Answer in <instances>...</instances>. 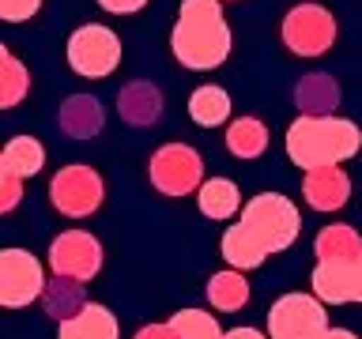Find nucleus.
<instances>
[{
	"label": "nucleus",
	"instance_id": "f257e3e1",
	"mask_svg": "<svg viewBox=\"0 0 362 339\" xmlns=\"http://www.w3.org/2000/svg\"><path fill=\"white\" fill-rule=\"evenodd\" d=\"M230 27L223 16V0H181L177 23L170 30V49L181 68L211 72L230 56Z\"/></svg>",
	"mask_w": 362,
	"mask_h": 339
},
{
	"label": "nucleus",
	"instance_id": "f03ea898",
	"mask_svg": "<svg viewBox=\"0 0 362 339\" xmlns=\"http://www.w3.org/2000/svg\"><path fill=\"white\" fill-rule=\"evenodd\" d=\"M362 147V129L347 117H310L302 113L287 129V155L294 166L313 170V166H339L355 158Z\"/></svg>",
	"mask_w": 362,
	"mask_h": 339
},
{
	"label": "nucleus",
	"instance_id": "7ed1b4c3",
	"mask_svg": "<svg viewBox=\"0 0 362 339\" xmlns=\"http://www.w3.org/2000/svg\"><path fill=\"white\" fill-rule=\"evenodd\" d=\"M234 226L264 256H272V253H283V249L294 245V237L302 230V211L283 192H260V196H253L242 208V222H234Z\"/></svg>",
	"mask_w": 362,
	"mask_h": 339
},
{
	"label": "nucleus",
	"instance_id": "20e7f679",
	"mask_svg": "<svg viewBox=\"0 0 362 339\" xmlns=\"http://www.w3.org/2000/svg\"><path fill=\"white\" fill-rule=\"evenodd\" d=\"M68 64L83 79H106L121 64V38L106 23H83L68 38Z\"/></svg>",
	"mask_w": 362,
	"mask_h": 339
},
{
	"label": "nucleus",
	"instance_id": "39448f33",
	"mask_svg": "<svg viewBox=\"0 0 362 339\" xmlns=\"http://www.w3.org/2000/svg\"><path fill=\"white\" fill-rule=\"evenodd\" d=\"M325 328V302H317L313 294L291 290L279 302H272L268 309V339H321Z\"/></svg>",
	"mask_w": 362,
	"mask_h": 339
},
{
	"label": "nucleus",
	"instance_id": "423d86ee",
	"mask_svg": "<svg viewBox=\"0 0 362 339\" xmlns=\"http://www.w3.org/2000/svg\"><path fill=\"white\" fill-rule=\"evenodd\" d=\"M147 177H151V185L163 192V196H189V192H197L200 181H204V162L189 143H163L151 155Z\"/></svg>",
	"mask_w": 362,
	"mask_h": 339
},
{
	"label": "nucleus",
	"instance_id": "0eeeda50",
	"mask_svg": "<svg viewBox=\"0 0 362 339\" xmlns=\"http://www.w3.org/2000/svg\"><path fill=\"white\" fill-rule=\"evenodd\" d=\"M336 42V19L321 4H298L283 16V45L294 56H321Z\"/></svg>",
	"mask_w": 362,
	"mask_h": 339
},
{
	"label": "nucleus",
	"instance_id": "6e6552de",
	"mask_svg": "<svg viewBox=\"0 0 362 339\" xmlns=\"http://www.w3.org/2000/svg\"><path fill=\"white\" fill-rule=\"evenodd\" d=\"M102 196H106V185H102L98 170L90 166H64L57 170L49 181V200L61 215H72V219H83V215H95L102 208Z\"/></svg>",
	"mask_w": 362,
	"mask_h": 339
},
{
	"label": "nucleus",
	"instance_id": "1a4fd4ad",
	"mask_svg": "<svg viewBox=\"0 0 362 339\" xmlns=\"http://www.w3.org/2000/svg\"><path fill=\"white\" fill-rule=\"evenodd\" d=\"M45 290V271L27 249H0V309H23Z\"/></svg>",
	"mask_w": 362,
	"mask_h": 339
},
{
	"label": "nucleus",
	"instance_id": "9d476101",
	"mask_svg": "<svg viewBox=\"0 0 362 339\" xmlns=\"http://www.w3.org/2000/svg\"><path fill=\"white\" fill-rule=\"evenodd\" d=\"M102 268V245L95 234L87 230H64L53 237L49 245V271L64 279H76V282H87L95 279Z\"/></svg>",
	"mask_w": 362,
	"mask_h": 339
},
{
	"label": "nucleus",
	"instance_id": "9b49d317",
	"mask_svg": "<svg viewBox=\"0 0 362 339\" xmlns=\"http://www.w3.org/2000/svg\"><path fill=\"white\" fill-rule=\"evenodd\" d=\"M313 298L325 305L362 302V253L351 260H317Z\"/></svg>",
	"mask_w": 362,
	"mask_h": 339
},
{
	"label": "nucleus",
	"instance_id": "f8f14e48",
	"mask_svg": "<svg viewBox=\"0 0 362 339\" xmlns=\"http://www.w3.org/2000/svg\"><path fill=\"white\" fill-rule=\"evenodd\" d=\"M305 200L317 211H339L351 200V177L339 166H313L305 170Z\"/></svg>",
	"mask_w": 362,
	"mask_h": 339
},
{
	"label": "nucleus",
	"instance_id": "ddd939ff",
	"mask_svg": "<svg viewBox=\"0 0 362 339\" xmlns=\"http://www.w3.org/2000/svg\"><path fill=\"white\" fill-rule=\"evenodd\" d=\"M57 339H117V316L98 302H83V309L61 321Z\"/></svg>",
	"mask_w": 362,
	"mask_h": 339
},
{
	"label": "nucleus",
	"instance_id": "4468645a",
	"mask_svg": "<svg viewBox=\"0 0 362 339\" xmlns=\"http://www.w3.org/2000/svg\"><path fill=\"white\" fill-rule=\"evenodd\" d=\"M294 102H298V109L310 113V117H325V113H332L339 106V83L325 72H310V76L298 79V87H294Z\"/></svg>",
	"mask_w": 362,
	"mask_h": 339
},
{
	"label": "nucleus",
	"instance_id": "2eb2a0df",
	"mask_svg": "<svg viewBox=\"0 0 362 339\" xmlns=\"http://www.w3.org/2000/svg\"><path fill=\"white\" fill-rule=\"evenodd\" d=\"M197 196H200V215H204V219H215V222L230 219V215L242 208V192H238V185L230 177L200 181Z\"/></svg>",
	"mask_w": 362,
	"mask_h": 339
},
{
	"label": "nucleus",
	"instance_id": "dca6fc26",
	"mask_svg": "<svg viewBox=\"0 0 362 339\" xmlns=\"http://www.w3.org/2000/svg\"><path fill=\"white\" fill-rule=\"evenodd\" d=\"M158 113H163V95H158V87L136 79V83H129L121 90V117L129 124H155Z\"/></svg>",
	"mask_w": 362,
	"mask_h": 339
},
{
	"label": "nucleus",
	"instance_id": "f3484780",
	"mask_svg": "<svg viewBox=\"0 0 362 339\" xmlns=\"http://www.w3.org/2000/svg\"><path fill=\"white\" fill-rule=\"evenodd\" d=\"M189 117L200 124V129H219L223 121H230V95L223 87H197L189 98Z\"/></svg>",
	"mask_w": 362,
	"mask_h": 339
},
{
	"label": "nucleus",
	"instance_id": "a211bd4d",
	"mask_svg": "<svg viewBox=\"0 0 362 339\" xmlns=\"http://www.w3.org/2000/svg\"><path fill=\"white\" fill-rule=\"evenodd\" d=\"M0 158H4L8 174H16L23 181V177H34L45 166V147L34 140V136H11L8 147L0 151Z\"/></svg>",
	"mask_w": 362,
	"mask_h": 339
},
{
	"label": "nucleus",
	"instance_id": "6ab92c4d",
	"mask_svg": "<svg viewBox=\"0 0 362 339\" xmlns=\"http://www.w3.org/2000/svg\"><path fill=\"white\" fill-rule=\"evenodd\" d=\"M268 147V129L257 117H238L226 129V151L234 158H260Z\"/></svg>",
	"mask_w": 362,
	"mask_h": 339
},
{
	"label": "nucleus",
	"instance_id": "aec40b11",
	"mask_svg": "<svg viewBox=\"0 0 362 339\" xmlns=\"http://www.w3.org/2000/svg\"><path fill=\"white\" fill-rule=\"evenodd\" d=\"M61 129L76 140H87V136H98L102 132V106L90 95H79L72 102H64L61 109Z\"/></svg>",
	"mask_w": 362,
	"mask_h": 339
},
{
	"label": "nucleus",
	"instance_id": "412c9836",
	"mask_svg": "<svg viewBox=\"0 0 362 339\" xmlns=\"http://www.w3.org/2000/svg\"><path fill=\"white\" fill-rule=\"evenodd\" d=\"M30 90V72L27 64L11 56L8 45H0V109H11L27 98Z\"/></svg>",
	"mask_w": 362,
	"mask_h": 339
},
{
	"label": "nucleus",
	"instance_id": "4be33fe9",
	"mask_svg": "<svg viewBox=\"0 0 362 339\" xmlns=\"http://www.w3.org/2000/svg\"><path fill=\"white\" fill-rule=\"evenodd\" d=\"M208 302L211 309L219 313H234L249 302V282L242 271H219V275L208 279Z\"/></svg>",
	"mask_w": 362,
	"mask_h": 339
},
{
	"label": "nucleus",
	"instance_id": "5701e85b",
	"mask_svg": "<svg viewBox=\"0 0 362 339\" xmlns=\"http://www.w3.org/2000/svg\"><path fill=\"white\" fill-rule=\"evenodd\" d=\"M313 249H317V260H351L362 253V237L347 222H332L317 234Z\"/></svg>",
	"mask_w": 362,
	"mask_h": 339
},
{
	"label": "nucleus",
	"instance_id": "b1692460",
	"mask_svg": "<svg viewBox=\"0 0 362 339\" xmlns=\"http://www.w3.org/2000/svg\"><path fill=\"white\" fill-rule=\"evenodd\" d=\"M42 298H45V309H49V316H57V321H68L72 313L83 309V282L57 275L53 282H45Z\"/></svg>",
	"mask_w": 362,
	"mask_h": 339
},
{
	"label": "nucleus",
	"instance_id": "393cba45",
	"mask_svg": "<svg viewBox=\"0 0 362 339\" xmlns=\"http://www.w3.org/2000/svg\"><path fill=\"white\" fill-rule=\"evenodd\" d=\"M166 324L177 332V339H219L223 335V328L215 324V316L204 313V309H181V313L170 316Z\"/></svg>",
	"mask_w": 362,
	"mask_h": 339
},
{
	"label": "nucleus",
	"instance_id": "a878e982",
	"mask_svg": "<svg viewBox=\"0 0 362 339\" xmlns=\"http://www.w3.org/2000/svg\"><path fill=\"white\" fill-rule=\"evenodd\" d=\"M42 11V0H0V19L4 23H27Z\"/></svg>",
	"mask_w": 362,
	"mask_h": 339
},
{
	"label": "nucleus",
	"instance_id": "bb28decb",
	"mask_svg": "<svg viewBox=\"0 0 362 339\" xmlns=\"http://www.w3.org/2000/svg\"><path fill=\"white\" fill-rule=\"evenodd\" d=\"M23 200V181L16 174H8L4 181H0V215L16 211V203Z\"/></svg>",
	"mask_w": 362,
	"mask_h": 339
},
{
	"label": "nucleus",
	"instance_id": "cd10ccee",
	"mask_svg": "<svg viewBox=\"0 0 362 339\" xmlns=\"http://www.w3.org/2000/svg\"><path fill=\"white\" fill-rule=\"evenodd\" d=\"M106 11H113V16H136L140 8H147L151 0H98Z\"/></svg>",
	"mask_w": 362,
	"mask_h": 339
},
{
	"label": "nucleus",
	"instance_id": "c85d7f7f",
	"mask_svg": "<svg viewBox=\"0 0 362 339\" xmlns=\"http://www.w3.org/2000/svg\"><path fill=\"white\" fill-rule=\"evenodd\" d=\"M132 339H177V332L170 324H144Z\"/></svg>",
	"mask_w": 362,
	"mask_h": 339
},
{
	"label": "nucleus",
	"instance_id": "c756f323",
	"mask_svg": "<svg viewBox=\"0 0 362 339\" xmlns=\"http://www.w3.org/2000/svg\"><path fill=\"white\" fill-rule=\"evenodd\" d=\"M219 339H268V335L257 332V328H230V332H223Z\"/></svg>",
	"mask_w": 362,
	"mask_h": 339
},
{
	"label": "nucleus",
	"instance_id": "7c9ffc66",
	"mask_svg": "<svg viewBox=\"0 0 362 339\" xmlns=\"http://www.w3.org/2000/svg\"><path fill=\"white\" fill-rule=\"evenodd\" d=\"M321 339H358L355 332H347V328H325Z\"/></svg>",
	"mask_w": 362,
	"mask_h": 339
},
{
	"label": "nucleus",
	"instance_id": "2f4dec72",
	"mask_svg": "<svg viewBox=\"0 0 362 339\" xmlns=\"http://www.w3.org/2000/svg\"><path fill=\"white\" fill-rule=\"evenodd\" d=\"M8 177V170H4V158H0V181H4Z\"/></svg>",
	"mask_w": 362,
	"mask_h": 339
}]
</instances>
